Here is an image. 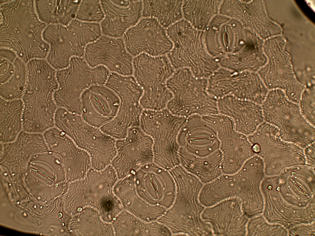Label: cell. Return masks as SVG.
Listing matches in <instances>:
<instances>
[{"label":"cell","instance_id":"obj_1","mask_svg":"<svg viewBox=\"0 0 315 236\" xmlns=\"http://www.w3.org/2000/svg\"><path fill=\"white\" fill-rule=\"evenodd\" d=\"M35 0H0V49L9 50L26 63L45 59L48 44L43 37L47 26L39 18Z\"/></svg>","mask_w":315,"mask_h":236},{"label":"cell","instance_id":"obj_2","mask_svg":"<svg viewBox=\"0 0 315 236\" xmlns=\"http://www.w3.org/2000/svg\"><path fill=\"white\" fill-rule=\"evenodd\" d=\"M118 179L111 164L101 170L91 168L84 178L69 183L66 199L70 210L75 214L85 207H91L104 220L111 223L123 209L114 191Z\"/></svg>","mask_w":315,"mask_h":236},{"label":"cell","instance_id":"obj_3","mask_svg":"<svg viewBox=\"0 0 315 236\" xmlns=\"http://www.w3.org/2000/svg\"><path fill=\"white\" fill-rule=\"evenodd\" d=\"M171 174L175 184V198L160 221L175 234L195 235L203 233L208 226L201 218L205 207L199 199L204 184L181 167L174 169Z\"/></svg>","mask_w":315,"mask_h":236},{"label":"cell","instance_id":"obj_4","mask_svg":"<svg viewBox=\"0 0 315 236\" xmlns=\"http://www.w3.org/2000/svg\"><path fill=\"white\" fill-rule=\"evenodd\" d=\"M26 68V88L21 99L23 118L34 125H45L54 120L58 108L54 97L58 86L56 70L43 60L31 61Z\"/></svg>","mask_w":315,"mask_h":236},{"label":"cell","instance_id":"obj_5","mask_svg":"<svg viewBox=\"0 0 315 236\" xmlns=\"http://www.w3.org/2000/svg\"><path fill=\"white\" fill-rule=\"evenodd\" d=\"M101 35L97 24L76 19L67 26L47 25L43 34L49 47L45 59L56 70L65 69L72 58L83 57L87 46Z\"/></svg>","mask_w":315,"mask_h":236},{"label":"cell","instance_id":"obj_6","mask_svg":"<svg viewBox=\"0 0 315 236\" xmlns=\"http://www.w3.org/2000/svg\"><path fill=\"white\" fill-rule=\"evenodd\" d=\"M186 119L166 108L143 110L140 127L152 140L153 162L159 167L169 170L179 165V137Z\"/></svg>","mask_w":315,"mask_h":236},{"label":"cell","instance_id":"obj_7","mask_svg":"<svg viewBox=\"0 0 315 236\" xmlns=\"http://www.w3.org/2000/svg\"><path fill=\"white\" fill-rule=\"evenodd\" d=\"M261 105L264 121L276 127L283 140L302 149L315 142V127L302 116L298 103L283 91L269 90Z\"/></svg>","mask_w":315,"mask_h":236},{"label":"cell","instance_id":"obj_8","mask_svg":"<svg viewBox=\"0 0 315 236\" xmlns=\"http://www.w3.org/2000/svg\"><path fill=\"white\" fill-rule=\"evenodd\" d=\"M166 84L172 96L166 108L173 115L187 118L218 113L217 100L207 91V79L183 68L175 69Z\"/></svg>","mask_w":315,"mask_h":236},{"label":"cell","instance_id":"obj_9","mask_svg":"<svg viewBox=\"0 0 315 236\" xmlns=\"http://www.w3.org/2000/svg\"><path fill=\"white\" fill-rule=\"evenodd\" d=\"M170 39L173 47L167 56L175 70L187 68L196 77L208 79L219 68L206 49L204 31L185 23L173 29Z\"/></svg>","mask_w":315,"mask_h":236},{"label":"cell","instance_id":"obj_10","mask_svg":"<svg viewBox=\"0 0 315 236\" xmlns=\"http://www.w3.org/2000/svg\"><path fill=\"white\" fill-rule=\"evenodd\" d=\"M55 126L88 153L92 168L101 170L111 164L116 154V140L86 123L81 115L64 112L57 118Z\"/></svg>","mask_w":315,"mask_h":236},{"label":"cell","instance_id":"obj_11","mask_svg":"<svg viewBox=\"0 0 315 236\" xmlns=\"http://www.w3.org/2000/svg\"><path fill=\"white\" fill-rule=\"evenodd\" d=\"M247 137L254 154L263 161L266 176L277 175L287 168L306 165L303 149L282 139L278 129L272 124L264 121Z\"/></svg>","mask_w":315,"mask_h":236},{"label":"cell","instance_id":"obj_12","mask_svg":"<svg viewBox=\"0 0 315 236\" xmlns=\"http://www.w3.org/2000/svg\"><path fill=\"white\" fill-rule=\"evenodd\" d=\"M133 76L143 92L140 103L144 109L166 108L172 98L166 82L175 69L167 56L141 54L134 58Z\"/></svg>","mask_w":315,"mask_h":236},{"label":"cell","instance_id":"obj_13","mask_svg":"<svg viewBox=\"0 0 315 236\" xmlns=\"http://www.w3.org/2000/svg\"><path fill=\"white\" fill-rule=\"evenodd\" d=\"M207 91L216 100L232 96L261 105L269 90L257 73L221 67L207 79Z\"/></svg>","mask_w":315,"mask_h":236},{"label":"cell","instance_id":"obj_14","mask_svg":"<svg viewBox=\"0 0 315 236\" xmlns=\"http://www.w3.org/2000/svg\"><path fill=\"white\" fill-rule=\"evenodd\" d=\"M90 67L83 57H75L71 59L67 67L56 70L58 86L54 97L57 107L72 112L81 113L82 94L87 88L95 85L91 81H92L96 84H100L102 81L101 77L85 79L97 73L99 69L98 67H95L90 74L82 78Z\"/></svg>","mask_w":315,"mask_h":236},{"label":"cell","instance_id":"obj_15","mask_svg":"<svg viewBox=\"0 0 315 236\" xmlns=\"http://www.w3.org/2000/svg\"><path fill=\"white\" fill-rule=\"evenodd\" d=\"M278 176H266L261 184L264 199L262 214L269 222L279 224L288 230L299 224L315 222V202L305 207L287 203L277 188Z\"/></svg>","mask_w":315,"mask_h":236},{"label":"cell","instance_id":"obj_16","mask_svg":"<svg viewBox=\"0 0 315 236\" xmlns=\"http://www.w3.org/2000/svg\"><path fill=\"white\" fill-rule=\"evenodd\" d=\"M152 145L151 138L140 126L131 128L125 138L116 140V154L111 164L118 179L153 162Z\"/></svg>","mask_w":315,"mask_h":236},{"label":"cell","instance_id":"obj_17","mask_svg":"<svg viewBox=\"0 0 315 236\" xmlns=\"http://www.w3.org/2000/svg\"><path fill=\"white\" fill-rule=\"evenodd\" d=\"M213 126L219 142L222 174H234L255 155L251 144L247 136L237 131L231 120L225 116L220 115Z\"/></svg>","mask_w":315,"mask_h":236},{"label":"cell","instance_id":"obj_18","mask_svg":"<svg viewBox=\"0 0 315 236\" xmlns=\"http://www.w3.org/2000/svg\"><path fill=\"white\" fill-rule=\"evenodd\" d=\"M123 36L126 49L133 57L142 54L165 55L173 47L164 28L151 18L141 19Z\"/></svg>","mask_w":315,"mask_h":236},{"label":"cell","instance_id":"obj_19","mask_svg":"<svg viewBox=\"0 0 315 236\" xmlns=\"http://www.w3.org/2000/svg\"><path fill=\"white\" fill-rule=\"evenodd\" d=\"M134 175L136 191L141 198L166 210L171 207L175 198L176 186L169 170L153 162L141 167Z\"/></svg>","mask_w":315,"mask_h":236},{"label":"cell","instance_id":"obj_20","mask_svg":"<svg viewBox=\"0 0 315 236\" xmlns=\"http://www.w3.org/2000/svg\"><path fill=\"white\" fill-rule=\"evenodd\" d=\"M83 57L91 67L102 66L110 73L133 76L134 58L121 38L102 35L87 46Z\"/></svg>","mask_w":315,"mask_h":236},{"label":"cell","instance_id":"obj_21","mask_svg":"<svg viewBox=\"0 0 315 236\" xmlns=\"http://www.w3.org/2000/svg\"><path fill=\"white\" fill-rule=\"evenodd\" d=\"M43 136L49 150L62 161L68 182L81 179L86 176L92 168L91 158L87 152L56 127L44 132Z\"/></svg>","mask_w":315,"mask_h":236},{"label":"cell","instance_id":"obj_22","mask_svg":"<svg viewBox=\"0 0 315 236\" xmlns=\"http://www.w3.org/2000/svg\"><path fill=\"white\" fill-rule=\"evenodd\" d=\"M121 102L118 94L105 84L93 85L81 96V115L86 123L100 128L116 116Z\"/></svg>","mask_w":315,"mask_h":236},{"label":"cell","instance_id":"obj_23","mask_svg":"<svg viewBox=\"0 0 315 236\" xmlns=\"http://www.w3.org/2000/svg\"><path fill=\"white\" fill-rule=\"evenodd\" d=\"M204 32L206 49L217 61L244 44L242 25L236 20L220 14L213 17Z\"/></svg>","mask_w":315,"mask_h":236},{"label":"cell","instance_id":"obj_24","mask_svg":"<svg viewBox=\"0 0 315 236\" xmlns=\"http://www.w3.org/2000/svg\"><path fill=\"white\" fill-rule=\"evenodd\" d=\"M201 217L210 226L213 235L246 236L249 218L237 198L205 207Z\"/></svg>","mask_w":315,"mask_h":236},{"label":"cell","instance_id":"obj_25","mask_svg":"<svg viewBox=\"0 0 315 236\" xmlns=\"http://www.w3.org/2000/svg\"><path fill=\"white\" fill-rule=\"evenodd\" d=\"M277 188L282 198L293 206L305 207L315 202V168L297 165L278 175Z\"/></svg>","mask_w":315,"mask_h":236},{"label":"cell","instance_id":"obj_26","mask_svg":"<svg viewBox=\"0 0 315 236\" xmlns=\"http://www.w3.org/2000/svg\"><path fill=\"white\" fill-rule=\"evenodd\" d=\"M236 173L241 183L238 199L244 212L249 218L262 214L264 199L261 186L266 176L262 159L253 156Z\"/></svg>","mask_w":315,"mask_h":236},{"label":"cell","instance_id":"obj_27","mask_svg":"<svg viewBox=\"0 0 315 236\" xmlns=\"http://www.w3.org/2000/svg\"><path fill=\"white\" fill-rule=\"evenodd\" d=\"M100 1L104 14L100 24L103 35L121 38L142 16V1Z\"/></svg>","mask_w":315,"mask_h":236},{"label":"cell","instance_id":"obj_28","mask_svg":"<svg viewBox=\"0 0 315 236\" xmlns=\"http://www.w3.org/2000/svg\"><path fill=\"white\" fill-rule=\"evenodd\" d=\"M49 151L43 135L22 131L14 141L1 143V165L26 171L33 157Z\"/></svg>","mask_w":315,"mask_h":236},{"label":"cell","instance_id":"obj_29","mask_svg":"<svg viewBox=\"0 0 315 236\" xmlns=\"http://www.w3.org/2000/svg\"><path fill=\"white\" fill-rule=\"evenodd\" d=\"M182 138L181 146L197 155H207L219 149L216 131L203 116L194 115L186 118L179 140Z\"/></svg>","mask_w":315,"mask_h":236},{"label":"cell","instance_id":"obj_30","mask_svg":"<svg viewBox=\"0 0 315 236\" xmlns=\"http://www.w3.org/2000/svg\"><path fill=\"white\" fill-rule=\"evenodd\" d=\"M218 113L229 118L236 130L247 136L264 121L261 105L232 96L217 100Z\"/></svg>","mask_w":315,"mask_h":236},{"label":"cell","instance_id":"obj_31","mask_svg":"<svg viewBox=\"0 0 315 236\" xmlns=\"http://www.w3.org/2000/svg\"><path fill=\"white\" fill-rule=\"evenodd\" d=\"M114 191L124 210L144 221H157L166 210L162 207L148 203L138 195L135 187L134 174L118 179Z\"/></svg>","mask_w":315,"mask_h":236},{"label":"cell","instance_id":"obj_32","mask_svg":"<svg viewBox=\"0 0 315 236\" xmlns=\"http://www.w3.org/2000/svg\"><path fill=\"white\" fill-rule=\"evenodd\" d=\"M179 165L198 178L203 184L222 175L221 155L219 150L207 155L200 156L181 146L179 151Z\"/></svg>","mask_w":315,"mask_h":236},{"label":"cell","instance_id":"obj_33","mask_svg":"<svg viewBox=\"0 0 315 236\" xmlns=\"http://www.w3.org/2000/svg\"><path fill=\"white\" fill-rule=\"evenodd\" d=\"M68 230L72 235L114 236L111 223L104 220L96 209L90 207L72 216Z\"/></svg>","mask_w":315,"mask_h":236},{"label":"cell","instance_id":"obj_34","mask_svg":"<svg viewBox=\"0 0 315 236\" xmlns=\"http://www.w3.org/2000/svg\"><path fill=\"white\" fill-rule=\"evenodd\" d=\"M81 1L35 0L39 19L47 25L67 26L76 19Z\"/></svg>","mask_w":315,"mask_h":236},{"label":"cell","instance_id":"obj_35","mask_svg":"<svg viewBox=\"0 0 315 236\" xmlns=\"http://www.w3.org/2000/svg\"><path fill=\"white\" fill-rule=\"evenodd\" d=\"M23 111L21 99L7 100L0 98L1 143L14 141L22 131Z\"/></svg>","mask_w":315,"mask_h":236},{"label":"cell","instance_id":"obj_36","mask_svg":"<svg viewBox=\"0 0 315 236\" xmlns=\"http://www.w3.org/2000/svg\"><path fill=\"white\" fill-rule=\"evenodd\" d=\"M182 0H144L142 1V16L156 20L167 28L182 19Z\"/></svg>","mask_w":315,"mask_h":236},{"label":"cell","instance_id":"obj_37","mask_svg":"<svg viewBox=\"0 0 315 236\" xmlns=\"http://www.w3.org/2000/svg\"><path fill=\"white\" fill-rule=\"evenodd\" d=\"M221 1L185 0L182 11L184 19L193 27L204 31L212 19L219 14Z\"/></svg>","mask_w":315,"mask_h":236},{"label":"cell","instance_id":"obj_38","mask_svg":"<svg viewBox=\"0 0 315 236\" xmlns=\"http://www.w3.org/2000/svg\"><path fill=\"white\" fill-rule=\"evenodd\" d=\"M14 71L10 77L0 83V98L7 100L22 99L26 88V63L16 57L14 59Z\"/></svg>","mask_w":315,"mask_h":236},{"label":"cell","instance_id":"obj_39","mask_svg":"<svg viewBox=\"0 0 315 236\" xmlns=\"http://www.w3.org/2000/svg\"><path fill=\"white\" fill-rule=\"evenodd\" d=\"M114 236H142L146 222L123 209L111 222Z\"/></svg>","mask_w":315,"mask_h":236},{"label":"cell","instance_id":"obj_40","mask_svg":"<svg viewBox=\"0 0 315 236\" xmlns=\"http://www.w3.org/2000/svg\"><path fill=\"white\" fill-rule=\"evenodd\" d=\"M246 236H288V231L281 225L269 222L261 214L249 218Z\"/></svg>","mask_w":315,"mask_h":236},{"label":"cell","instance_id":"obj_41","mask_svg":"<svg viewBox=\"0 0 315 236\" xmlns=\"http://www.w3.org/2000/svg\"><path fill=\"white\" fill-rule=\"evenodd\" d=\"M104 17L100 1L83 0L79 5L76 19L84 22L99 23Z\"/></svg>","mask_w":315,"mask_h":236},{"label":"cell","instance_id":"obj_42","mask_svg":"<svg viewBox=\"0 0 315 236\" xmlns=\"http://www.w3.org/2000/svg\"><path fill=\"white\" fill-rule=\"evenodd\" d=\"M315 86L306 87L303 91L298 103L300 112L310 124L315 126Z\"/></svg>","mask_w":315,"mask_h":236},{"label":"cell","instance_id":"obj_43","mask_svg":"<svg viewBox=\"0 0 315 236\" xmlns=\"http://www.w3.org/2000/svg\"><path fill=\"white\" fill-rule=\"evenodd\" d=\"M288 231V236H315V222L299 224Z\"/></svg>","mask_w":315,"mask_h":236},{"label":"cell","instance_id":"obj_44","mask_svg":"<svg viewBox=\"0 0 315 236\" xmlns=\"http://www.w3.org/2000/svg\"><path fill=\"white\" fill-rule=\"evenodd\" d=\"M315 142L305 147L303 150L305 165L315 168Z\"/></svg>","mask_w":315,"mask_h":236}]
</instances>
